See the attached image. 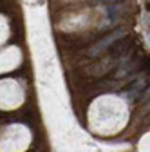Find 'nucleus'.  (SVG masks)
<instances>
[]
</instances>
